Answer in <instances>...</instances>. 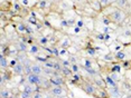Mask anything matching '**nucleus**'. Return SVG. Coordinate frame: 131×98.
Masks as SVG:
<instances>
[{"label":"nucleus","mask_w":131,"mask_h":98,"mask_svg":"<svg viewBox=\"0 0 131 98\" xmlns=\"http://www.w3.org/2000/svg\"><path fill=\"white\" fill-rule=\"evenodd\" d=\"M30 97H32V95L26 93V91H23V93L20 94V98H30Z\"/></svg>","instance_id":"7c9ffc66"},{"label":"nucleus","mask_w":131,"mask_h":98,"mask_svg":"<svg viewBox=\"0 0 131 98\" xmlns=\"http://www.w3.org/2000/svg\"><path fill=\"white\" fill-rule=\"evenodd\" d=\"M14 8H15V10H20V5L19 4H15Z\"/></svg>","instance_id":"09e8293b"},{"label":"nucleus","mask_w":131,"mask_h":98,"mask_svg":"<svg viewBox=\"0 0 131 98\" xmlns=\"http://www.w3.org/2000/svg\"><path fill=\"white\" fill-rule=\"evenodd\" d=\"M31 70H32V74H36V75H41L44 73L43 71V67L39 66V65H32L31 66Z\"/></svg>","instance_id":"423d86ee"},{"label":"nucleus","mask_w":131,"mask_h":98,"mask_svg":"<svg viewBox=\"0 0 131 98\" xmlns=\"http://www.w3.org/2000/svg\"><path fill=\"white\" fill-rule=\"evenodd\" d=\"M102 32L104 35H108V34H111V29H110L109 26H104L102 28Z\"/></svg>","instance_id":"c756f323"},{"label":"nucleus","mask_w":131,"mask_h":98,"mask_svg":"<svg viewBox=\"0 0 131 98\" xmlns=\"http://www.w3.org/2000/svg\"><path fill=\"white\" fill-rule=\"evenodd\" d=\"M110 77L114 80L115 82H118V80L120 79V77H119V74L118 73H111V75H110Z\"/></svg>","instance_id":"cd10ccee"},{"label":"nucleus","mask_w":131,"mask_h":98,"mask_svg":"<svg viewBox=\"0 0 131 98\" xmlns=\"http://www.w3.org/2000/svg\"><path fill=\"white\" fill-rule=\"evenodd\" d=\"M71 69H72V71L74 74H76V73H79L80 71V66L77 64H72L71 65Z\"/></svg>","instance_id":"5701e85b"},{"label":"nucleus","mask_w":131,"mask_h":98,"mask_svg":"<svg viewBox=\"0 0 131 98\" xmlns=\"http://www.w3.org/2000/svg\"><path fill=\"white\" fill-rule=\"evenodd\" d=\"M83 68H84V70L89 74V75H91V76L96 75V70H95L93 67H83Z\"/></svg>","instance_id":"dca6fc26"},{"label":"nucleus","mask_w":131,"mask_h":98,"mask_svg":"<svg viewBox=\"0 0 131 98\" xmlns=\"http://www.w3.org/2000/svg\"><path fill=\"white\" fill-rule=\"evenodd\" d=\"M117 5L120 9L126 8L127 5H128V0H117Z\"/></svg>","instance_id":"a211bd4d"},{"label":"nucleus","mask_w":131,"mask_h":98,"mask_svg":"<svg viewBox=\"0 0 131 98\" xmlns=\"http://www.w3.org/2000/svg\"><path fill=\"white\" fill-rule=\"evenodd\" d=\"M84 20L83 19H79V20H76V23H75V26H77V27H80V28H83V27H84Z\"/></svg>","instance_id":"c85d7f7f"},{"label":"nucleus","mask_w":131,"mask_h":98,"mask_svg":"<svg viewBox=\"0 0 131 98\" xmlns=\"http://www.w3.org/2000/svg\"><path fill=\"white\" fill-rule=\"evenodd\" d=\"M38 43H39V44L41 45V46L44 47V46H46V45L49 43V40H48V38H47L46 36H41L39 39H38Z\"/></svg>","instance_id":"2eb2a0df"},{"label":"nucleus","mask_w":131,"mask_h":98,"mask_svg":"<svg viewBox=\"0 0 131 98\" xmlns=\"http://www.w3.org/2000/svg\"><path fill=\"white\" fill-rule=\"evenodd\" d=\"M73 78L75 81H79V80H81V75H79V73H76L73 75Z\"/></svg>","instance_id":"e433bc0d"},{"label":"nucleus","mask_w":131,"mask_h":98,"mask_svg":"<svg viewBox=\"0 0 131 98\" xmlns=\"http://www.w3.org/2000/svg\"><path fill=\"white\" fill-rule=\"evenodd\" d=\"M17 46H18V48L21 50V51H27V43H24V41H20V43L17 44Z\"/></svg>","instance_id":"f3484780"},{"label":"nucleus","mask_w":131,"mask_h":98,"mask_svg":"<svg viewBox=\"0 0 131 98\" xmlns=\"http://www.w3.org/2000/svg\"><path fill=\"white\" fill-rule=\"evenodd\" d=\"M122 50V46L121 45H117V46H114V49H113V51L118 52V51H121Z\"/></svg>","instance_id":"58836bf2"},{"label":"nucleus","mask_w":131,"mask_h":98,"mask_svg":"<svg viewBox=\"0 0 131 98\" xmlns=\"http://www.w3.org/2000/svg\"><path fill=\"white\" fill-rule=\"evenodd\" d=\"M31 66H32V65L30 64V61H29V60H24V67H25V73L27 74V75H29V74H31V73H32Z\"/></svg>","instance_id":"0eeeda50"},{"label":"nucleus","mask_w":131,"mask_h":98,"mask_svg":"<svg viewBox=\"0 0 131 98\" xmlns=\"http://www.w3.org/2000/svg\"><path fill=\"white\" fill-rule=\"evenodd\" d=\"M26 30H27V25H25V23H23V22L17 25V31L24 34V32H26Z\"/></svg>","instance_id":"ddd939ff"},{"label":"nucleus","mask_w":131,"mask_h":98,"mask_svg":"<svg viewBox=\"0 0 131 98\" xmlns=\"http://www.w3.org/2000/svg\"><path fill=\"white\" fill-rule=\"evenodd\" d=\"M66 49H64V48H62V49H59V56H64V55H66Z\"/></svg>","instance_id":"79ce46f5"},{"label":"nucleus","mask_w":131,"mask_h":98,"mask_svg":"<svg viewBox=\"0 0 131 98\" xmlns=\"http://www.w3.org/2000/svg\"><path fill=\"white\" fill-rule=\"evenodd\" d=\"M110 22H111V20H110L109 17H106V18H104V19H103V25L104 26H109Z\"/></svg>","instance_id":"f704fd0d"},{"label":"nucleus","mask_w":131,"mask_h":98,"mask_svg":"<svg viewBox=\"0 0 131 98\" xmlns=\"http://www.w3.org/2000/svg\"><path fill=\"white\" fill-rule=\"evenodd\" d=\"M70 61H71V64H77V60L74 56H72V57L70 58Z\"/></svg>","instance_id":"49530a36"},{"label":"nucleus","mask_w":131,"mask_h":98,"mask_svg":"<svg viewBox=\"0 0 131 98\" xmlns=\"http://www.w3.org/2000/svg\"><path fill=\"white\" fill-rule=\"evenodd\" d=\"M94 82H95L96 85H99L100 87H104V86H105V81H103V80L101 79V78H99V77L94 79Z\"/></svg>","instance_id":"aec40b11"},{"label":"nucleus","mask_w":131,"mask_h":98,"mask_svg":"<svg viewBox=\"0 0 131 98\" xmlns=\"http://www.w3.org/2000/svg\"><path fill=\"white\" fill-rule=\"evenodd\" d=\"M124 98H131V94H129V95H127V96H126V97H124Z\"/></svg>","instance_id":"864d4df0"},{"label":"nucleus","mask_w":131,"mask_h":98,"mask_svg":"<svg viewBox=\"0 0 131 98\" xmlns=\"http://www.w3.org/2000/svg\"><path fill=\"white\" fill-rule=\"evenodd\" d=\"M84 67H92V61L89 59H84Z\"/></svg>","instance_id":"72a5a7b5"},{"label":"nucleus","mask_w":131,"mask_h":98,"mask_svg":"<svg viewBox=\"0 0 131 98\" xmlns=\"http://www.w3.org/2000/svg\"><path fill=\"white\" fill-rule=\"evenodd\" d=\"M110 2H117V0H110Z\"/></svg>","instance_id":"6e6d98bb"},{"label":"nucleus","mask_w":131,"mask_h":98,"mask_svg":"<svg viewBox=\"0 0 131 98\" xmlns=\"http://www.w3.org/2000/svg\"><path fill=\"white\" fill-rule=\"evenodd\" d=\"M21 4L24 6H27L28 5V0H21Z\"/></svg>","instance_id":"3c124183"},{"label":"nucleus","mask_w":131,"mask_h":98,"mask_svg":"<svg viewBox=\"0 0 131 98\" xmlns=\"http://www.w3.org/2000/svg\"><path fill=\"white\" fill-rule=\"evenodd\" d=\"M28 51H29V53H31V55H37V53L39 52V47L36 46V45H32Z\"/></svg>","instance_id":"4468645a"},{"label":"nucleus","mask_w":131,"mask_h":98,"mask_svg":"<svg viewBox=\"0 0 131 98\" xmlns=\"http://www.w3.org/2000/svg\"><path fill=\"white\" fill-rule=\"evenodd\" d=\"M114 57H115V59H118V60H126L127 55H126V52H123V51H122V50H121V51L115 52Z\"/></svg>","instance_id":"9b49d317"},{"label":"nucleus","mask_w":131,"mask_h":98,"mask_svg":"<svg viewBox=\"0 0 131 98\" xmlns=\"http://www.w3.org/2000/svg\"><path fill=\"white\" fill-rule=\"evenodd\" d=\"M68 44H70V41H68V39H67V38H66V39H65V40H64V43H63V44H62V46H63V47H66V46H67V45H68Z\"/></svg>","instance_id":"de8ad7c7"},{"label":"nucleus","mask_w":131,"mask_h":98,"mask_svg":"<svg viewBox=\"0 0 131 98\" xmlns=\"http://www.w3.org/2000/svg\"><path fill=\"white\" fill-rule=\"evenodd\" d=\"M31 84H25V86H24V91H26V93H28V94H30V95H32L35 93V88H32L31 87Z\"/></svg>","instance_id":"1a4fd4ad"},{"label":"nucleus","mask_w":131,"mask_h":98,"mask_svg":"<svg viewBox=\"0 0 131 98\" xmlns=\"http://www.w3.org/2000/svg\"><path fill=\"white\" fill-rule=\"evenodd\" d=\"M97 1L100 2V5L102 6V8L103 7H108V6L111 4V2H110V0H97Z\"/></svg>","instance_id":"bb28decb"},{"label":"nucleus","mask_w":131,"mask_h":98,"mask_svg":"<svg viewBox=\"0 0 131 98\" xmlns=\"http://www.w3.org/2000/svg\"><path fill=\"white\" fill-rule=\"evenodd\" d=\"M0 65H1V68L2 69H5V68L8 67V61H7V58L5 57L4 55L1 53V56H0Z\"/></svg>","instance_id":"f8f14e48"},{"label":"nucleus","mask_w":131,"mask_h":98,"mask_svg":"<svg viewBox=\"0 0 131 98\" xmlns=\"http://www.w3.org/2000/svg\"><path fill=\"white\" fill-rule=\"evenodd\" d=\"M36 59H37L38 61H43L44 64H45L46 61H48V59H47L46 57H44V58H43V57H38V56H37V57H36Z\"/></svg>","instance_id":"ea45409f"},{"label":"nucleus","mask_w":131,"mask_h":98,"mask_svg":"<svg viewBox=\"0 0 131 98\" xmlns=\"http://www.w3.org/2000/svg\"><path fill=\"white\" fill-rule=\"evenodd\" d=\"M44 98H54V96H52V95H47V96H44Z\"/></svg>","instance_id":"603ef678"},{"label":"nucleus","mask_w":131,"mask_h":98,"mask_svg":"<svg viewBox=\"0 0 131 98\" xmlns=\"http://www.w3.org/2000/svg\"><path fill=\"white\" fill-rule=\"evenodd\" d=\"M54 66H55V62L53 61H46L45 64H44V67H47V68H50V69H54Z\"/></svg>","instance_id":"a878e982"},{"label":"nucleus","mask_w":131,"mask_h":98,"mask_svg":"<svg viewBox=\"0 0 131 98\" xmlns=\"http://www.w3.org/2000/svg\"><path fill=\"white\" fill-rule=\"evenodd\" d=\"M104 81H105V84L109 85L110 87H115V86H118L117 82H115L110 76H105V77H104Z\"/></svg>","instance_id":"6e6552de"},{"label":"nucleus","mask_w":131,"mask_h":98,"mask_svg":"<svg viewBox=\"0 0 131 98\" xmlns=\"http://www.w3.org/2000/svg\"><path fill=\"white\" fill-rule=\"evenodd\" d=\"M92 7H93V9H95V10H97V11H100L101 10V8H102V6L100 5V2L99 1H95L92 4Z\"/></svg>","instance_id":"b1692460"},{"label":"nucleus","mask_w":131,"mask_h":98,"mask_svg":"<svg viewBox=\"0 0 131 98\" xmlns=\"http://www.w3.org/2000/svg\"><path fill=\"white\" fill-rule=\"evenodd\" d=\"M32 98H44L43 95H41L39 91H35L34 94H32Z\"/></svg>","instance_id":"2f4dec72"},{"label":"nucleus","mask_w":131,"mask_h":98,"mask_svg":"<svg viewBox=\"0 0 131 98\" xmlns=\"http://www.w3.org/2000/svg\"><path fill=\"white\" fill-rule=\"evenodd\" d=\"M17 64H18V62H17V59H16V58H15V59H13V60L10 61V66H11V67H15V66H16Z\"/></svg>","instance_id":"37998d69"},{"label":"nucleus","mask_w":131,"mask_h":98,"mask_svg":"<svg viewBox=\"0 0 131 98\" xmlns=\"http://www.w3.org/2000/svg\"><path fill=\"white\" fill-rule=\"evenodd\" d=\"M72 69H71V67H63V69H62L61 71V74L63 76H66V77H70V76H72Z\"/></svg>","instance_id":"9d476101"},{"label":"nucleus","mask_w":131,"mask_h":98,"mask_svg":"<svg viewBox=\"0 0 131 98\" xmlns=\"http://www.w3.org/2000/svg\"><path fill=\"white\" fill-rule=\"evenodd\" d=\"M13 70H14V73L16 74V75H23V74L25 73V67H24V64H21V62H18L16 66L13 67Z\"/></svg>","instance_id":"39448f33"},{"label":"nucleus","mask_w":131,"mask_h":98,"mask_svg":"<svg viewBox=\"0 0 131 98\" xmlns=\"http://www.w3.org/2000/svg\"><path fill=\"white\" fill-rule=\"evenodd\" d=\"M121 68H122V66L121 65H119V64H117V65H113L112 66V68H111V73H120V70H121Z\"/></svg>","instance_id":"6ab92c4d"},{"label":"nucleus","mask_w":131,"mask_h":98,"mask_svg":"<svg viewBox=\"0 0 131 98\" xmlns=\"http://www.w3.org/2000/svg\"><path fill=\"white\" fill-rule=\"evenodd\" d=\"M83 90L85 91V94L88 95H94L95 94V88L93 85L89 84V82H86V84L83 85Z\"/></svg>","instance_id":"20e7f679"},{"label":"nucleus","mask_w":131,"mask_h":98,"mask_svg":"<svg viewBox=\"0 0 131 98\" xmlns=\"http://www.w3.org/2000/svg\"><path fill=\"white\" fill-rule=\"evenodd\" d=\"M62 65H63V67H71V61L70 60H63L62 61Z\"/></svg>","instance_id":"473e14b6"},{"label":"nucleus","mask_w":131,"mask_h":98,"mask_svg":"<svg viewBox=\"0 0 131 98\" xmlns=\"http://www.w3.org/2000/svg\"><path fill=\"white\" fill-rule=\"evenodd\" d=\"M45 25H46L47 27H49V26H50V25H49V23H48V21H45Z\"/></svg>","instance_id":"5fc2aeb1"},{"label":"nucleus","mask_w":131,"mask_h":98,"mask_svg":"<svg viewBox=\"0 0 131 98\" xmlns=\"http://www.w3.org/2000/svg\"><path fill=\"white\" fill-rule=\"evenodd\" d=\"M103 59H104L105 61H112L113 59H115V57L112 55V53H108V55L104 56V58H103Z\"/></svg>","instance_id":"393cba45"},{"label":"nucleus","mask_w":131,"mask_h":98,"mask_svg":"<svg viewBox=\"0 0 131 98\" xmlns=\"http://www.w3.org/2000/svg\"><path fill=\"white\" fill-rule=\"evenodd\" d=\"M86 52H88L90 56H94V55H95V49H93V48H89L88 50H86Z\"/></svg>","instance_id":"c9c22d12"},{"label":"nucleus","mask_w":131,"mask_h":98,"mask_svg":"<svg viewBox=\"0 0 131 98\" xmlns=\"http://www.w3.org/2000/svg\"><path fill=\"white\" fill-rule=\"evenodd\" d=\"M10 97V91L6 90V89H2L1 90V98H9Z\"/></svg>","instance_id":"4be33fe9"},{"label":"nucleus","mask_w":131,"mask_h":98,"mask_svg":"<svg viewBox=\"0 0 131 98\" xmlns=\"http://www.w3.org/2000/svg\"><path fill=\"white\" fill-rule=\"evenodd\" d=\"M108 17L110 18V20H111L112 22H121L124 18V13L122 10H120V9H115V10L110 13Z\"/></svg>","instance_id":"f257e3e1"},{"label":"nucleus","mask_w":131,"mask_h":98,"mask_svg":"<svg viewBox=\"0 0 131 98\" xmlns=\"http://www.w3.org/2000/svg\"><path fill=\"white\" fill-rule=\"evenodd\" d=\"M61 26H62V27H64V28H66V27H70L67 20H62V21H61Z\"/></svg>","instance_id":"4c0bfd02"},{"label":"nucleus","mask_w":131,"mask_h":98,"mask_svg":"<svg viewBox=\"0 0 131 98\" xmlns=\"http://www.w3.org/2000/svg\"><path fill=\"white\" fill-rule=\"evenodd\" d=\"M50 94H52V96L57 98V97L65 96V90L62 87H59V86H54V87L50 88Z\"/></svg>","instance_id":"f03ea898"},{"label":"nucleus","mask_w":131,"mask_h":98,"mask_svg":"<svg viewBox=\"0 0 131 98\" xmlns=\"http://www.w3.org/2000/svg\"><path fill=\"white\" fill-rule=\"evenodd\" d=\"M47 5H48L47 0H40V1L38 2V7H39L40 9H45L47 7Z\"/></svg>","instance_id":"412c9836"},{"label":"nucleus","mask_w":131,"mask_h":98,"mask_svg":"<svg viewBox=\"0 0 131 98\" xmlns=\"http://www.w3.org/2000/svg\"><path fill=\"white\" fill-rule=\"evenodd\" d=\"M128 66H129V62L128 61H124L123 65H122V67H124V68H128Z\"/></svg>","instance_id":"8fccbe9b"},{"label":"nucleus","mask_w":131,"mask_h":98,"mask_svg":"<svg viewBox=\"0 0 131 98\" xmlns=\"http://www.w3.org/2000/svg\"><path fill=\"white\" fill-rule=\"evenodd\" d=\"M26 32H28V34H32V32H34V29H32L30 26L27 25V30H26Z\"/></svg>","instance_id":"a18cd8bd"},{"label":"nucleus","mask_w":131,"mask_h":98,"mask_svg":"<svg viewBox=\"0 0 131 98\" xmlns=\"http://www.w3.org/2000/svg\"><path fill=\"white\" fill-rule=\"evenodd\" d=\"M104 37H105V35H104L103 32H102V34L96 35V38H97V39H100V40H102V41H104Z\"/></svg>","instance_id":"a19ab883"},{"label":"nucleus","mask_w":131,"mask_h":98,"mask_svg":"<svg viewBox=\"0 0 131 98\" xmlns=\"http://www.w3.org/2000/svg\"><path fill=\"white\" fill-rule=\"evenodd\" d=\"M80 32H81V28L77 26L74 27V34H80Z\"/></svg>","instance_id":"c03bdc74"},{"label":"nucleus","mask_w":131,"mask_h":98,"mask_svg":"<svg viewBox=\"0 0 131 98\" xmlns=\"http://www.w3.org/2000/svg\"><path fill=\"white\" fill-rule=\"evenodd\" d=\"M109 93L113 98H120L121 97V91H120V89H119L118 86H115V87H110Z\"/></svg>","instance_id":"7ed1b4c3"}]
</instances>
